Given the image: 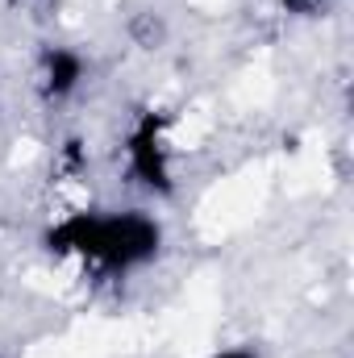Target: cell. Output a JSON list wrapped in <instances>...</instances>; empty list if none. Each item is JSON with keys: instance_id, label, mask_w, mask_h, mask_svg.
I'll return each mask as SVG.
<instances>
[{"instance_id": "1", "label": "cell", "mask_w": 354, "mask_h": 358, "mask_svg": "<svg viewBox=\"0 0 354 358\" xmlns=\"http://www.w3.org/2000/svg\"><path fill=\"white\" fill-rule=\"evenodd\" d=\"M163 225L142 208H84L67 213L42 234L55 259H76L104 275H129L163 255Z\"/></svg>"}, {"instance_id": "2", "label": "cell", "mask_w": 354, "mask_h": 358, "mask_svg": "<svg viewBox=\"0 0 354 358\" xmlns=\"http://www.w3.org/2000/svg\"><path fill=\"white\" fill-rule=\"evenodd\" d=\"M125 171L129 183L142 192L171 200L176 196V167H171V142H167V117L159 108H142L125 129Z\"/></svg>"}, {"instance_id": "3", "label": "cell", "mask_w": 354, "mask_h": 358, "mask_svg": "<svg viewBox=\"0 0 354 358\" xmlns=\"http://www.w3.org/2000/svg\"><path fill=\"white\" fill-rule=\"evenodd\" d=\"M88 80V59L71 46H46L42 59H38V92L42 100L59 104V100H71L76 92L84 88Z\"/></svg>"}, {"instance_id": "4", "label": "cell", "mask_w": 354, "mask_h": 358, "mask_svg": "<svg viewBox=\"0 0 354 358\" xmlns=\"http://www.w3.org/2000/svg\"><path fill=\"white\" fill-rule=\"evenodd\" d=\"M213 358H263V355H259V346H225Z\"/></svg>"}]
</instances>
